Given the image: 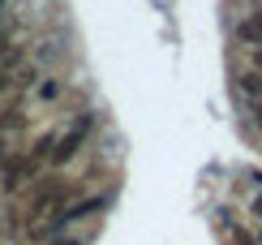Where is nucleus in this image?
<instances>
[{
    "mask_svg": "<svg viewBox=\"0 0 262 245\" xmlns=\"http://www.w3.org/2000/svg\"><path fill=\"white\" fill-rule=\"evenodd\" d=\"M86 129H91V116H78V125H73L69 133H60L56 138V151H52V168H64V164L73 159V155H78V147L86 142Z\"/></svg>",
    "mask_w": 262,
    "mask_h": 245,
    "instance_id": "obj_1",
    "label": "nucleus"
},
{
    "mask_svg": "<svg viewBox=\"0 0 262 245\" xmlns=\"http://www.w3.org/2000/svg\"><path fill=\"white\" fill-rule=\"evenodd\" d=\"M232 35H236V43H245V48H262V13H245L232 26Z\"/></svg>",
    "mask_w": 262,
    "mask_h": 245,
    "instance_id": "obj_2",
    "label": "nucleus"
},
{
    "mask_svg": "<svg viewBox=\"0 0 262 245\" xmlns=\"http://www.w3.org/2000/svg\"><path fill=\"white\" fill-rule=\"evenodd\" d=\"M236 91H241L249 104H262V73H254V69H241L236 73Z\"/></svg>",
    "mask_w": 262,
    "mask_h": 245,
    "instance_id": "obj_3",
    "label": "nucleus"
},
{
    "mask_svg": "<svg viewBox=\"0 0 262 245\" xmlns=\"http://www.w3.org/2000/svg\"><path fill=\"white\" fill-rule=\"evenodd\" d=\"M60 95H64V82H60L56 73H48V77H43V82L35 86V99H39V104H56Z\"/></svg>",
    "mask_w": 262,
    "mask_h": 245,
    "instance_id": "obj_4",
    "label": "nucleus"
},
{
    "mask_svg": "<svg viewBox=\"0 0 262 245\" xmlns=\"http://www.w3.org/2000/svg\"><path fill=\"white\" fill-rule=\"evenodd\" d=\"M56 56H60V39H43V43H39V52H35V65L43 69V65H52Z\"/></svg>",
    "mask_w": 262,
    "mask_h": 245,
    "instance_id": "obj_5",
    "label": "nucleus"
},
{
    "mask_svg": "<svg viewBox=\"0 0 262 245\" xmlns=\"http://www.w3.org/2000/svg\"><path fill=\"white\" fill-rule=\"evenodd\" d=\"M224 232H228V237H232V245H254V237H249V228L232 224V219H224Z\"/></svg>",
    "mask_w": 262,
    "mask_h": 245,
    "instance_id": "obj_6",
    "label": "nucleus"
},
{
    "mask_svg": "<svg viewBox=\"0 0 262 245\" xmlns=\"http://www.w3.org/2000/svg\"><path fill=\"white\" fill-rule=\"evenodd\" d=\"M245 69H254V73H262V48H249V60H245Z\"/></svg>",
    "mask_w": 262,
    "mask_h": 245,
    "instance_id": "obj_7",
    "label": "nucleus"
},
{
    "mask_svg": "<svg viewBox=\"0 0 262 245\" xmlns=\"http://www.w3.org/2000/svg\"><path fill=\"white\" fill-rule=\"evenodd\" d=\"M52 245H82V237H60V241H52Z\"/></svg>",
    "mask_w": 262,
    "mask_h": 245,
    "instance_id": "obj_8",
    "label": "nucleus"
},
{
    "mask_svg": "<svg viewBox=\"0 0 262 245\" xmlns=\"http://www.w3.org/2000/svg\"><path fill=\"white\" fill-rule=\"evenodd\" d=\"M258 245H262V237H258Z\"/></svg>",
    "mask_w": 262,
    "mask_h": 245,
    "instance_id": "obj_9",
    "label": "nucleus"
}]
</instances>
